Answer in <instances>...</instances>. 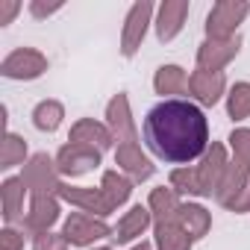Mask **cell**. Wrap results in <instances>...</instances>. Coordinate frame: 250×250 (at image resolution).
I'll list each match as a JSON object with an SVG mask.
<instances>
[{"label": "cell", "instance_id": "cell-1", "mask_svg": "<svg viewBox=\"0 0 250 250\" xmlns=\"http://www.w3.org/2000/svg\"><path fill=\"white\" fill-rule=\"evenodd\" d=\"M142 136L145 145L153 150V156L174 165H186L206 150L209 127H206V115L191 100L171 97L147 112L142 124Z\"/></svg>", "mask_w": 250, "mask_h": 250}, {"label": "cell", "instance_id": "cell-2", "mask_svg": "<svg viewBox=\"0 0 250 250\" xmlns=\"http://www.w3.org/2000/svg\"><path fill=\"white\" fill-rule=\"evenodd\" d=\"M56 162H59V171L62 174L80 177V174H85V171H91V168L100 165V150L91 147V145H83V142H71V145H65L59 150Z\"/></svg>", "mask_w": 250, "mask_h": 250}, {"label": "cell", "instance_id": "cell-3", "mask_svg": "<svg viewBox=\"0 0 250 250\" xmlns=\"http://www.w3.org/2000/svg\"><path fill=\"white\" fill-rule=\"evenodd\" d=\"M247 3H235V0H224V3L212 6L209 18H206V30L212 39H232L235 24L247 15Z\"/></svg>", "mask_w": 250, "mask_h": 250}, {"label": "cell", "instance_id": "cell-4", "mask_svg": "<svg viewBox=\"0 0 250 250\" xmlns=\"http://www.w3.org/2000/svg\"><path fill=\"white\" fill-rule=\"evenodd\" d=\"M62 235L68 238V244L85 247V244H91V241L109 235V227H106L100 218L88 215V212H74V215L65 221V232H62Z\"/></svg>", "mask_w": 250, "mask_h": 250}, {"label": "cell", "instance_id": "cell-5", "mask_svg": "<svg viewBox=\"0 0 250 250\" xmlns=\"http://www.w3.org/2000/svg\"><path fill=\"white\" fill-rule=\"evenodd\" d=\"M227 168H229V165H227V159H224V147H221V145H212V150L206 153V159L194 168L200 194H218V186H221Z\"/></svg>", "mask_w": 250, "mask_h": 250}, {"label": "cell", "instance_id": "cell-6", "mask_svg": "<svg viewBox=\"0 0 250 250\" xmlns=\"http://www.w3.org/2000/svg\"><path fill=\"white\" fill-rule=\"evenodd\" d=\"M44 68H47V59H44L39 50L24 47V50H15V53L6 56V62H3V77H12V80H33V77H39Z\"/></svg>", "mask_w": 250, "mask_h": 250}, {"label": "cell", "instance_id": "cell-7", "mask_svg": "<svg viewBox=\"0 0 250 250\" xmlns=\"http://www.w3.org/2000/svg\"><path fill=\"white\" fill-rule=\"evenodd\" d=\"M238 44H241L238 36H235V39H209V42L200 44V50H197V65H200L203 71H218L221 65H227V62L238 53Z\"/></svg>", "mask_w": 250, "mask_h": 250}, {"label": "cell", "instance_id": "cell-8", "mask_svg": "<svg viewBox=\"0 0 250 250\" xmlns=\"http://www.w3.org/2000/svg\"><path fill=\"white\" fill-rule=\"evenodd\" d=\"M21 180H24L27 188H33L36 197H44V194H50L53 188H59V183L53 180V162H50L44 153L33 156V162L27 165V171H24Z\"/></svg>", "mask_w": 250, "mask_h": 250}, {"label": "cell", "instance_id": "cell-9", "mask_svg": "<svg viewBox=\"0 0 250 250\" xmlns=\"http://www.w3.org/2000/svg\"><path fill=\"white\" fill-rule=\"evenodd\" d=\"M188 91H191L200 103L212 106V103H218L221 94H224V74H221V71H203V68H197V71L188 77Z\"/></svg>", "mask_w": 250, "mask_h": 250}, {"label": "cell", "instance_id": "cell-10", "mask_svg": "<svg viewBox=\"0 0 250 250\" xmlns=\"http://www.w3.org/2000/svg\"><path fill=\"white\" fill-rule=\"evenodd\" d=\"M56 194L71 200V203H77V206H83V212H88V215H100L103 218V215L112 212L103 188H68V186H59Z\"/></svg>", "mask_w": 250, "mask_h": 250}, {"label": "cell", "instance_id": "cell-11", "mask_svg": "<svg viewBox=\"0 0 250 250\" xmlns=\"http://www.w3.org/2000/svg\"><path fill=\"white\" fill-rule=\"evenodd\" d=\"M150 12H153L150 3L133 6V12H130V18H127V27H124V44H121L124 56H133V53L139 50V44H142V39H145V30H147Z\"/></svg>", "mask_w": 250, "mask_h": 250}, {"label": "cell", "instance_id": "cell-12", "mask_svg": "<svg viewBox=\"0 0 250 250\" xmlns=\"http://www.w3.org/2000/svg\"><path fill=\"white\" fill-rule=\"evenodd\" d=\"M118 165L127 171L133 180H147V177L153 174L150 159L142 153V147H139L136 142H124V145H118Z\"/></svg>", "mask_w": 250, "mask_h": 250}, {"label": "cell", "instance_id": "cell-13", "mask_svg": "<svg viewBox=\"0 0 250 250\" xmlns=\"http://www.w3.org/2000/svg\"><path fill=\"white\" fill-rule=\"evenodd\" d=\"M147 227H150V209H147V206H133L127 215L118 221V227H115L112 238H115L118 244L133 241V238H136V235H142Z\"/></svg>", "mask_w": 250, "mask_h": 250}, {"label": "cell", "instance_id": "cell-14", "mask_svg": "<svg viewBox=\"0 0 250 250\" xmlns=\"http://www.w3.org/2000/svg\"><path fill=\"white\" fill-rule=\"evenodd\" d=\"M59 218V203L50 197V194H44V197H33V209H30V215H27V229H33V232H47V227L53 224Z\"/></svg>", "mask_w": 250, "mask_h": 250}, {"label": "cell", "instance_id": "cell-15", "mask_svg": "<svg viewBox=\"0 0 250 250\" xmlns=\"http://www.w3.org/2000/svg\"><path fill=\"white\" fill-rule=\"evenodd\" d=\"M109 124L118 136V145L124 142H136V133H133V121H130V109H127V97L118 94L112 103H109Z\"/></svg>", "mask_w": 250, "mask_h": 250}, {"label": "cell", "instance_id": "cell-16", "mask_svg": "<svg viewBox=\"0 0 250 250\" xmlns=\"http://www.w3.org/2000/svg\"><path fill=\"white\" fill-rule=\"evenodd\" d=\"M177 221L188 232V238H203L206 229H209V224H212L209 221V212L203 206H194V203H183L180 212H177Z\"/></svg>", "mask_w": 250, "mask_h": 250}, {"label": "cell", "instance_id": "cell-17", "mask_svg": "<svg viewBox=\"0 0 250 250\" xmlns=\"http://www.w3.org/2000/svg\"><path fill=\"white\" fill-rule=\"evenodd\" d=\"M71 142H83V145H91L97 150H106L112 145V136L103 124H94V121H80L77 127L71 130Z\"/></svg>", "mask_w": 250, "mask_h": 250}, {"label": "cell", "instance_id": "cell-18", "mask_svg": "<svg viewBox=\"0 0 250 250\" xmlns=\"http://www.w3.org/2000/svg\"><path fill=\"white\" fill-rule=\"evenodd\" d=\"M150 212L156 215V224H168V221H177V212H180V203H177V191L174 188H153L150 194Z\"/></svg>", "mask_w": 250, "mask_h": 250}, {"label": "cell", "instance_id": "cell-19", "mask_svg": "<svg viewBox=\"0 0 250 250\" xmlns=\"http://www.w3.org/2000/svg\"><path fill=\"white\" fill-rule=\"evenodd\" d=\"M153 85H156L159 94H183V91H188V77H186V71L177 68V65H162V68L156 71Z\"/></svg>", "mask_w": 250, "mask_h": 250}, {"label": "cell", "instance_id": "cell-20", "mask_svg": "<svg viewBox=\"0 0 250 250\" xmlns=\"http://www.w3.org/2000/svg\"><path fill=\"white\" fill-rule=\"evenodd\" d=\"M156 244L159 250H188L191 238L180 227V221H168V224H156Z\"/></svg>", "mask_w": 250, "mask_h": 250}, {"label": "cell", "instance_id": "cell-21", "mask_svg": "<svg viewBox=\"0 0 250 250\" xmlns=\"http://www.w3.org/2000/svg\"><path fill=\"white\" fill-rule=\"evenodd\" d=\"M186 12H188V3H165V6H162V12H159V27H156V33H159L162 42H168V39H174V36L180 33Z\"/></svg>", "mask_w": 250, "mask_h": 250}, {"label": "cell", "instance_id": "cell-22", "mask_svg": "<svg viewBox=\"0 0 250 250\" xmlns=\"http://www.w3.org/2000/svg\"><path fill=\"white\" fill-rule=\"evenodd\" d=\"M130 191H133V186H130V180L124 177V174L109 171V174L103 177V194H106V200H109V206H112V209H118L124 200H127V197H130Z\"/></svg>", "mask_w": 250, "mask_h": 250}, {"label": "cell", "instance_id": "cell-23", "mask_svg": "<svg viewBox=\"0 0 250 250\" xmlns=\"http://www.w3.org/2000/svg\"><path fill=\"white\" fill-rule=\"evenodd\" d=\"M24 180H6L3 183V218L18 221L21 218V203H24Z\"/></svg>", "mask_w": 250, "mask_h": 250}, {"label": "cell", "instance_id": "cell-24", "mask_svg": "<svg viewBox=\"0 0 250 250\" xmlns=\"http://www.w3.org/2000/svg\"><path fill=\"white\" fill-rule=\"evenodd\" d=\"M229 118L232 121H244L250 115V83H235L232 91H229Z\"/></svg>", "mask_w": 250, "mask_h": 250}, {"label": "cell", "instance_id": "cell-25", "mask_svg": "<svg viewBox=\"0 0 250 250\" xmlns=\"http://www.w3.org/2000/svg\"><path fill=\"white\" fill-rule=\"evenodd\" d=\"M33 121H36V127H39V130L53 133V130L59 127V121H62V106H59L56 100H44V103H39V106H36Z\"/></svg>", "mask_w": 250, "mask_h": 250}, {"label": "cell", "instance_id": "cell-26", "mask_svg": "<svg viewBox=\"0 0 250 250\" xmlns=\"http://www.w3.org/2000/svg\"><path fill=\"white\" fill-rule=\"evenodd\" d=\"M24 156H27V145L18 139V136H6L3 139V150H0V168H12V165H18V162H24Z\"/></svg>", "mask_w": 250, "mask_h": 250}, {"label": "cell", "instance_id": "cell-27", "mask_svg": "<svg viewBox=\"0 0 250 250\" xmlns=\"http://www.w3.org/2000/svg\"><path fill=\"white\" fill-rule=\"evenodd\" d=\"M229 145H232V153H235V165L250 174V130H235L229 136Z\"/></svg>", "mask_w": 250, "mask_h": 250}, {"label": "cell", "instance_id": "cell-28", "mask_svg": "<svg viewBox=\"0 0 250 250\" xmlns=\"http://www.w3.org/2000/svg\"><path fill=\"white\" fill-rule=\"evenodd\" d=\"M171 188L180 191V194H200L194 168H180V171H174V174H171Z\"/></svg>", "mask_w": 250, "mask_h": 250}, {"label": "cell", "instance_id": "cell-29", "mask_svg": "<svg viewBox=\"0 0 250 250\" xmlns=\"http://www.w3.org/2000/svg\"><path fill=\"white\" fill-rule=\"evenodd\" d=\"M33 250H68V238L65 235H53V232H42V235H36Z\"/></svg>", "mask_w": 250, "mask_h": 250}, {"label": "cell", "instance_id": "cell-30", "mask_svg": "<svg viewBox=\"0 0 250 250\" xmlns=\"http://www.w3.org/2000/svg\"><path fill=\"white\" fill-rule=\"evenodd\" d=\"M0 241H3V250H21V244H24V238H21L15 229H3Z\"/></svg>", "mask_w": 250, "mask_h": 250}, {"label": "cell", "instance_id": "cell-31", "mask_svg": "<svg viewBox=\"0 0 250 250\" xmlns=\"http://www.w3.org/2000/svg\"><path fill=\"white\" fill-rule=\"evenodd\" d=\"M232 209H235V212H250V186H247V188H244V194L232 203Z\"/></svg>", "mask_w": 250, "mask_h": 250}, {"label": "cell", "instance_id": "cell-32", "mask_svg": "<svg viewBox=\"0 0 250 250\" xmlns=\"http://www.w3.org/2000/svg\"><path fill=\"white\" fill-rule=\"evenodd\" d=\"M133 250H153V247H150V244H147V241H142V244H136V247H133Z\"/></svg>", "mask_w": 250, "mask_h": 250}, {"label": "cell", "instance_id": "cell-33", "mask_svg": "<svg viewBox=\"0 0 250 250\" xmlns=\"http://www.w3.org/2000/svg\"><path fill=\"white\" fill-rule=\"evenodd\" d=\"M100 250H109V247H100Z\"/></svg>", "mask_w": 250, "mask_h": 250}]
</instances>
